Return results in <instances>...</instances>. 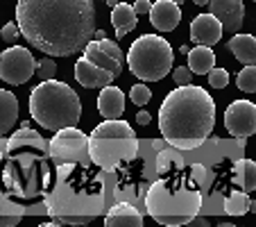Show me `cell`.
<instances>
[{"mask_svg": "<svg viewBox=\"0 0 256 227\" xmlns=\"http://www.w3.org/2000/svg\"><path fill=\"white\" fill-rule=\"evenodd\" d=\"M179 21H182V12L172 0H156L150 7V23L159 32H172L179 25Z\"/></svg>", "mask_w": 256, "mask_h": 227, "instance_id": "obj_15", "label": "cell"}, {"mask_svg": "<svg viewBox=\"0 0 256 227\" xmlns=\"http://www.w3.org/2000/svg\"><path fill=\"white\" fill-rule=\"evenodd\" d=\"M156 164L159 179L145 195V209L159 225H186L202 209L204 168L186 164L174 152H161Z\"/></svg>", "mask_w": 256, "mask_h": 227, "instance_id": "obj_2", "label": "cell"}, {"mask_svg": "<svg viewBox=\"0 0 256 227\" xmlns=\"http://www.w3.org/2000/svg\"><path fill=\"white\" fill-rule=\"evenodd\" d=\"M91 136H127V139H134V127L127 121L120 118H114V121H104L91 132Z\"/></svg>", "mask_w": 256, "mask_h": 227, "instance_id": "obj_23", "label": "cell"}, {"mask_svg": "<svg viewBox=\"0 0 256 227\" xmlns=\"http://www.w3.org/2000/svg\"><path fill=\"white\" fill-rule=\"evenodd\" d=\"M138 139H127V136H88V157L91 164L100 170L120 168L122 164H130L138 152Z\"/></svg>", "mask_w": 256, "mask_h": 227, "instance_id": "obj_7", "label": "cell"}, {"mask_svg": "<svg viewBox=\"0 0 256 227\" xmlns=\"http://www.w3.org/2000/svg\"><path fill=\"white\" fill-rule=\"evenodd\" d=\"M211 16L222 25V32L236 34L245 21V5L242 0H208Z\"/></svg>", "mask_w": 256, "mask_h": 227, "instance_id": "obj_12", "label": "cell"}, {"mask_svg": "<svg viewBox=\"0 0 256 227\" xmlns=\"http://www.w3.org/2000/svg\"><path fill=\"white\" fill-rule=\"evenodd\" d=\"M106 5H109V7H116V5H118V0H106Z\"/></svg>", "mask_w": 256, "mask_h": 227, "instance_id": "obj_37", "label": "cell"}, {"mask_svg": "<svg viewBox=\"0 0 256 227\" xmlns=\"http://www.w3.org/2000/svg\"><path fill=\"white\" fill-rule=\"evenodd\" d=\"M186 225H190V227H208V220L206 218H200V216H193Z\"/></svg>", "mask_w": 256, "mask_h": 227, "instance_id": "obj_33", "label": "cell"}, {"mask_svg": "<svg viewBox=\"0 0 256 227\" xmlns=\"http://www.w3.org/2000/svg\"><path fill=\"white\" fill-rule=\"evenodd\" d=\"M227 48L232 50L238 62H242L245 66H254L256 64V39L252 34H236V37H232Z\"/></svg>", "mask_w": 256, "mask_h": 227, "instance_id": "obj_19", "label": "cell"}, {"mask_svg": "<svg viewBox=\"0 0 256 227\" xmlns=\"http://www.w3.org/2000/svg\"><path fill=\"white\" fill-rule=\"evenodd\" d=\"M84 57H86L88 62H93L96 66L109 71L114 78H118L122 73V66H125V55H122V50L118 48L116 41H109V39H100V41L91 39L84 46Z\"/></svg>", "mask_w": 256, "mask_h": 227, "instance_id": "obj_10", "label": "cell"}, {"mask_svg": "<svg viewBox=\"0 0 256 227\" xmlns=\"http://www.w3.org/2000/svg\"><path fill=\"white\" fill-rule=\"evenodd\" d=\"M250 209L254 211L256 204H254V200H250V193H245V191H234V193L224 200V211H227L229 216H245Z\"/></svg>", "mask_w": 256, "mask_h": 227, "instance_id": "obj_24", "label": "cell"}, {"mask_svg": "<svg viewBox=\"0 0 256 227\" xmlns=\"http://www.w3.org/2000/svg\"><path fill=\"white\" fill-rule=\"evenodd\" d=\"M88 136L78 127H64L57 130L52 141H48V157L52 161H78L84 166H93L88 157Z\"/></svg>", "mask_w": 256, "mask_h": 227, "instance_id": "obj_8", "label": "cell"}, {"mask_svg": "<svg viewBox=\"0 0 256 227\" xmlns=\"http://www.w3.org/2000/svg\"><path fill=\"white\" fill-rule=\"evenodd\" d=\"M150 121H152V116L148 111H138V114H136V123H138V125H150Z\"/></svg>", "mask_w": 256, "mask_h": 227, "instance_id": "obj_32", "label": "cell"}, {"mask_svg": "<svg viewBox=\"0 0 256 227\" xmlns=\"http://www.w3.org/2000/svg\"><path fill=\"white\" fill-rule=\"evenodd\" d=\"M195 5H200V7H206L208 5V0H193Z\"/></svg>", "mask_w": 256, "mask_h": 227, "instance_id": "obj_35", "label": "cell"}, {"mask_svg": "<svg viewBox=\"0 0 256 227\" xmlns=\"http://www.w3.org/2000/svg\"><path fill=\"white\" fill-rule=\"evenodd\" d=\"M236 84L242 93H254L256 91V66H245L236 78Z\"/></svg>", "mask_w": 256, "mask_h": 227, "instance_id": "obj_25", "label": "cell"}, {"mask_svg": "<svg viewBox=\"0 0 256 227\" xmlns=\"http://www.w3.org/2000/svg\"><path fill=\"white\" fill-rule=\"evenodd\" d=\"M172 46L159 34H143L130 46L127 66L143 82H161L172 71Z\"/></svg>", "mask_w": 256, "mask_h": 227, "instance_id": "obj_6", "label": "cell"}, {"mask_svg": "<svg viewBox=\"0 0 256 227\" xmlns=\"http://www.w3.org/2000/svg\"><path fill=\"white\" fill-rule=\"evenodd\" d=\"M188 50H190L188 46H182V48H179V53H182V55H188Z\"/></svg>", "mask_w": 256, "mask_h": 227, "instance_id": "obj_36", "label": "cell"}, {"mask_svg": "<svg viewBox=\"0 0 256 227\" xmlns=\"http://www.w3.org/2000/svg\"><path fill=\"white\" fill-rule=\"evenodd\" d=\"M234 177L240 184V188L245 193H252L256 188V161L252 159H240L234 166Z\"/></svg>", "mask_w": 256, "mask_h": 227, "instance_id": "obj_22", "label": "cell"}, {"mask_svg": "<svg viewBox=\"0 0 256 227\" xmlns=\"http://www.w3.org/2000/svg\"><path fill=\"white\" fill-rule=\"evenodd\" d=\"M16 25L20 37L52 57H68L91 41L96 32L93 0H18Z\"/></svg>", "mask_w": 256, "mask_h": 227, "instance_id": "obj_1", "label": "cell"}, {"mask_svg": "<svg viewBox=\"0 0 256 227\" xmlns=\"http://www.w3.org/2000/svg\"><path fill=\"white\" fill-rule=\"evenodd\" d=\"M208 75V84H211L213 89H224L229 84V73H227V68H216L213 66L211 71L206 73Z\"/></svg>", "mask_w": 256, "mask_h": 227, "instance_id": "obj_28", "label": "cell"}, {"mask_svg": "<svg viewBox=\"0 0 256 227\" xmlns=\"http://www.w3.org/2000/svg\"><path fill=\"white\" fill-rule=\"evenodd\" d=\"M172 80L177 87H186V84L193 82V73L188 71V66H177L172 71Z\"/></svg>", "mask_w": 256, "mask_h": 227, "instance_id": "obj_29", "label": "cell"}, {"mask_svg": "<svg viewBox=\"0 0 256 227\" xmlns=\"http://www.w3.org/2000/svg\"><path fill=\"white\" fill-rule=\"evenodd\" d=\"M96 41H100V39H106V32H102V30H96Z\"/></svg>", "mask_w": 256, "mask_h": 227, "instance_id": "obj_34", "label": "cell"}, {"mask_svg": "<svg viewBox=\"0 0 256 227\" xmlns=\"http://www.w3.org/2000/svg\"><path fill=\"white\" fill-rule=\"evenodd\" d=\"M36 73V59L23 46H12L0 55V80L7 84H25Z\"/></svg>", "mask_w": 256, "mask_h": 227, "instance_id": "obj_9", "label": "cell"}, {"mask_svg": "<svg viewBox=\"0 0 256 227\" xmlns=\"http://www.w3.org/2000/svg\"><path fill=\"white\" fill-rule=\"evenodd\" d=\"M224 127L236 139H247L256 132V107L250 100H236L224 111Z\"/></svg>", "mask_w": 256, "mask_h": 227, "instance_id": "obj_11", "label": "cell"}, {"mask_svg": "<svg viewBox=\"0 0 256 227\" xmlns=\"http://www.w3.org/2000/svg\"><path fill=\"white\" fill-rule=\"evenodd\" d=\"M130 98H132L134 105L143 107V105H148V102L152 100V91L145 87V84H134V87L130 89Z\"/></svg>", "mask_w": 256, "mask_h": 227, "instance_id": "obj_27", "label": "cell"}, {"mask_svg": "<svg viewBox=\"0 0 256 227\" xmlns=\"http://www.w3.org/2000/svg\"><path fill=\"white\" fill-rule=\"evenodd\" d=\"M216 127V102L202 87H177L159 107L161 136L174 150H195Z\"/></svg>", "mask_w": 256, "mask_h": 227, "instance_id": "obj_3", "label": "cell"}, {"mask_svg": "<svg viewBox=\"0 0 256 227\" xmlns=\"http://www.w3.org/2000/svg\"><path fill=\"white\" fill-rule=\"evenodd\" d=\"M18 118V100L12 91L0 89V136H7Z\"/></svg>", "mask_w": 256, "mask_h": 227, "instance_id": "obj_18", "label": "cell"}, {"mask_svg": "<svg viewBox=\"0 0 256 227\" xmlns=\"http://www.w3.org/2000/svg\"><path fill=\"white\" fill-rule=\"evenodd\" d=\"M222 37V25L218 23L211 14H200L190 23V41L198 46H216Z\"/></svg>", "mask_w": 256, "mask_h": 227, "instance_id": "obj_13", "label": "cell"}, {"mask_svg": "<svg viewBox=\"0 0 256 227\" xmlns=\"http://www.w3.org/2000/svg\"><path fill=\"white\" fill-rule=\"evenodd\" d=\"M104 227H143V213L130 202H118L106 211Z\"/></svg>", "mask_w": 256, "mask_h": 227, "instance_id": "obj_17", "label": "cell"}, {"mask_svg": "<svg viewBox=\"0 0 256 227\" xmlns=\"http://www.w3.org/2000/svg\"><path fill=\"white\" fill-rule=\"evenodd\" d=\"M172 3H174V5H182V3H184V0H172Z\"/></svg>", "mask_w": 256, "mask_h": 227, "instance_id": "obj_38", "label": "cell"}, {"mask_svg": "<svg viewBox=\"0 0 256 227\" xmlns=\"http://www.w3.org/2000/svg\"><path fill=\"white\" fill-rule=\"evenodd\" d=\"M57 177L44 193L46 211L59 225H86L102 211L104 186L91 166L78 161H54Z\"/></svg>", "mask_w": 256, "mask_h": 227, "instance_id": "obj_4", "label": "cell"}, {"mask_svg": "<svg viewBox=\"0 0 256 227\" xmlns=\"http://www.w3.org/2000/svg\"><path fill=\"white\" fill-rule=\"evenodd\" d=\"M216 66V53L208 46H195L193 50H188V71L198 73V75H206L211 68Z\"/></svg>", "mask_w": 256, "mask_h": 227, "instance_id": "obj_21", "label": "cell"}, {"mask_svg": "<svg viewBox=\"0 0 256 227\" xmlns=\"http://www.w3.org/2000/svg\"><path fill=\"white\" fill-rule=\"evenodd\" d=\"M30 114L41 127L50 132L78 127L82 118V100L68 84L44 80L30 93Z\"/></svg>", "mask_w": 256, "mask_h": 227, "instance_id": "obj_5", "label": "cell"}, {"mask_svg": "<svg viewBox=\"0 0 256 227\" xmlns=\"http://www.w3.org/2000/svg\"><path fill=\"white\" fill-rule=\"evenodd\" d=\"M98 111L102 114L104 121L120 118L122 114H125V93L118 87H114V84L102 87L100 98H98Z\"/></svg>", "mask_w": 256, "mask_h": 227, "instance_id": "obj_16", "label": "cell"}, {"mask_svg": "<svg viewBox=\"0 0 256 227\" xmlns=\"http://www.w3.org/2000/svg\"><path fill=\"white\" fill-rule=\"evenodd\" d=\"M112 10H114L112 23H114V28H116V37L118 39H125V34L136 28L138 16H136V12L132 10V5H127V3H118V5L112 7Z\"/></svg>", "mask_w": 256, "mask_h": 227, "instance_id": "obj_20", "label": "cell"}, {"mask_svg": "<svg viewBox=\"0 0 256 227\" xmlns=\"http://www.w3.org/2000/svg\"><path fill=\"white\" fill-rule=\"evenodd\" d=\"M34 75H39V80L44 82V80H52L54 75H57V64L52 62V57H46L41 59V62H36V73Z\"/></svg>", "mask_w": 256, "mask_h": 227, "instance_id": "obj_26", "label": "cell"}, {"mask_svg": "<svg viewBox=\"0 0 256 227\" xmlns=\"http://www.w3.org/2000/svg\"><path fill=\"white\" fill-rule=\"evenodd\" d=\"M18 37H20V32H18V25L16 23H7L5 28L0 30V41H5V44H10V46H14Z\"/></svg>", "mask_w": 256, "mask_h": 227, "instance_id": "obj_30", "label": "cell"}, {"mask_svg": "<svg viewBox=\"0 0 256 227\" xmlns=\"http://www.w3.org/2000/svg\"><path fill=\"white\" fill-rule=\"evenodd\" d=\"M75 80L84 89H102L106 84H112L116 78L109 71H104V68L96 66L93 62H88L86 57H82L75 62Z\"/></svg>", "mask_w": 256, "mask_h": 227, "instance_id": "obj_14", "label": "cell"}, {"mask_svg": "<svg viewBox=\"0 0 256 227\" xmlns=\"http://www.w3.org/2000/svg\"><path fill=\"white\" fill-rule=\"evenodd\" d=\"M150 7H152L150 0H136L132 5V10L136 12V16H140V14H150Z\"/></svg>", "mask_w": 256, "mask_h": 227, "instance_id": "obj_31", "label": "cell"}]
</instances>
